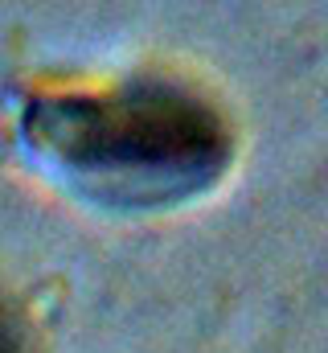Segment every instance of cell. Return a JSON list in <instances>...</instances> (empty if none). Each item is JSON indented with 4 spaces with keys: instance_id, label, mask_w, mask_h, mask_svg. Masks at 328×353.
Listing matches in <instances>:
<instances>
[{
    "instance_id": "cell-1",
    "label": "cell",
    "mask_w": 328,
    "mask_h": 353,
    "mask_svg": "<svg viewBox=\"0 0 328 353\" xmlns=\"http://www.w3.org/2000/svg\"><path fill=\"white\" fill-rule=\"evenodd\" d=\"M25 132L74 185L115 205L176 201L209 185L230 157L218 107L161 79L37 94Z\"/></svg>"
},
{
    "instance_id": "cell-2",
    "label": "cell",
    "mask_w": 328,
    "mask_h": 353,
    "mask_svg": "<svg viewBox=\"0 0 328 353\" xmlns=\"http://www.w3.org/2000/svg\"><path fill=\"white\" fill-rule=\"evenodd\" d=\"M0 353H29L25 345V329H21V316L0 300Z\"/></svg>"
}]
</instances>
